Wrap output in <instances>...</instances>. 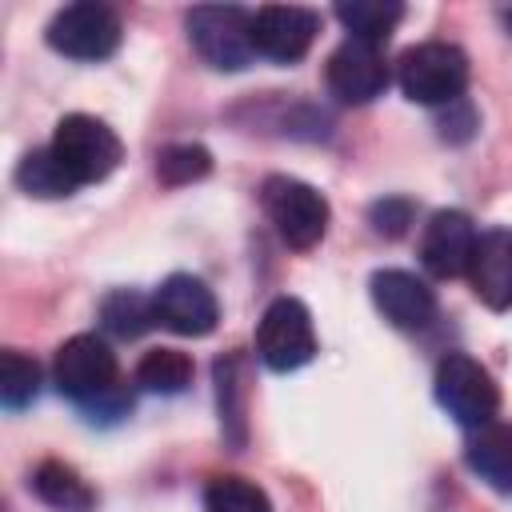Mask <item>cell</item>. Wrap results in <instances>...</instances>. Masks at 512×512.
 I'll return each mask as SVG.
<instances>
[{"mask_svg": "<svg viewBox=\"0 0 512 512\" xmlns=\"http://www.w3.org/2000/svg\"><path fill=\"white\" fill-rule=\"evenodd\" d=\"M52 380H56V392L68 396L72 404L80 408H112L124 412V396H120V364H116V352L96 336V332H80L72 340H64L56 348V360H52Z\"/></svg>", "mask_w": 512, "mask_h": 512, "instance_id": "obj_1", "label": "cell"}, {"mask_svg": "<svg viewBox=\"0 0 512 512\" xmlns=\"http://www.w3.org/2000/svg\"><path fill=\"white\" fill-rule=\"evenodd\" d=\"M396 84L412 104L444 108L468 88V56L448 40H424L408 48L396 64Z\"/></svg>", "mask_w": 512, "mask_h": 512, "instance_id": "obj_2", "label": "cell"}, {"mask_svg": "<svg viewBox=\"0 0 512 512\" xmlns=\"http://www.w3.org/2000/svg\"><path fill=\"white\" fill-rule=\"evenodd\" d=\"M188 44L216 72H240L256 60L252 44V12L240 4H196L184 16Z\"/></svg>", "mask_w": 512, "mask_h": 512, "instance_id": "obj_3", "label": "cell"}, {"mask_svg": "<svg viewBox=\"0 0 512 512\" xmlns=\"http://www.w3.org/2000/svg\"><path fill=\"white\" fill-rule=\"evenodd\" d=\"M436 404L468 432H480L488 424H496L500 412V388L492 380V372L468 356V352H448L436 364Z\"/></svg>", "mask_w": 512, "mask_h": 512, "instance_id": "obj_4", "label": "cell"}, {"mask_svg": "<svg viewBox=\"0 0 512 512\" xmlns=\"http://www.w3.org/2000/svg\"><path fill=\"white\" fill-rule=\"evenodd\" d=\"M260 204H264L276 236L296 252L316 248L332 220L324 192H316L312 184H304L296 176H268L260 184Z\"/></svg>", "mask_w": 512, "mask_h": 512, "instance_id": "obj_5", "label": "cell"}, {"mask_svg": "<svg viewBox=\"0 0 512 512\" xmlns=\"http://www.w3.org/2000/svg\"><path fill=\"white\" fill-rule=\"evenodd\" d=\"M48 148L56 152V160L64 164V172H68L76 184H96V180L112 176L116 164L124 160L120 136H116L104 120H96V116H88V112L64 116V120L56 124Z\"/></svg>", "mask_w": 512, "mask_h": 512, "instance_id": "obj_6", "label": "cell"}, {"mask_svg": "<svg viewBox=\"0 0 512 512\" xmlns=\"http://www.w3.org/2000/svg\"><path fill=\"white\" fill-rule=\"evenodd\" d=\"M120 36H124L120 16L96 0L64 4L44 28L48 48L68 60H108L120 48Z\"/></svg>", "mask_w": 512, "mask_h": 512, "instance_id": "obj_7", "label": "cell"}, {"mask_svg": "<svg viewBox=\"0 0 512 512\" xmlns=\"http://www.w3.org/2000/svg\"><path fill=\"white\" fill-rule=\"evenodd\" d=\"M256 352L272 372H296L316 356L312 312L296 296H276L256 324Z\"/></svg>", "mask_w": 512, "mask_h": 512, "instance_id": "obj_8", "label": "cell"}, {"mask_svg": "<svg viewBox=\"0 0 512 512\" xmlns=\"http://www.w3.org/2000/svg\"><path fill=\"white\" fill-rule=\"evenodd\" d=\"M152 304H156V320L176 336H208L220 320L216 292L192 272H172L152 292Z\"/></svg>", "mask_w": 512, "mask_h": 512, "instance_id": "obj_9", "label": "cell"}, {"mask_svg": "<svg viewBox=\"0 0 512 512\" xmlns=\"http://www.w3.org/2000/svg\"><path fill=\"white\" fill-rule=\"evenodd\" d=\"M476 224L468 212L460 208H440L432 212V220L424 224L420 236V264L436 276V280H452V276H468L472 252H476Z\"/></svg>", "mask_w": 512, "mask_h": 512, "instance_id": "obj_10", "label": "cell"}, {"mask_svg": "<svg viewBox=\"0 0 512 512\" xmlns=\"http://www.w3.org/2000/svg\"><path fill=\"white\" fill-rule=\"evenodd\" d=\"M320 32V16L300 4H264L252 16V44L256 56H268L276 64L300 60Z\"/></svg>", "mask_w": 512, "mask_h": 512, "instance_id": "obj_11", "label": "cell"}, {"mask_svg": "<svg viewBox=\"0 0 512 512\" xmlns=\"http://www.w3.org/2000/svg\"><path fill=\"white\" fill-rule=\"evenodd\" d=\"M324 80L340 104H372L388 88V64H384L380 48L360 44V40H344L328 56Z\"/></svg>", "mask_w": 512, "mask_h": 512, "instance_id": "obj_12", "label": "cell"}, {"mask_svg": "<svg viewBox=\"0 0 512 512\" xmlns=\"http://www.w3.org/2000/svg\"><path fill=\"white\" fill-rule=\"evenodd\" d=\"M372 304L400 332L428 328L432 316H436V292L416 272H404V268L372 272Z\"/></svg>", "mask_w": 512, "mask_h": 512, "instance_id": "obj_13", "label": "cell"}, {"mask_svg": "<svg viewBox=\"0 0 512 512\" xmlns=\"http://www.w3.org/2000/svg\"><path fill=\"white\" fill-rule=\"evenodd\" d=\"M468 280H472V292L492 312H508L512 308V228L480 232L472 264H468Z\"/></svg>", "mask_w": 512, "mask_h": 512, "instance_id": "obj_14", "label": "cell"}, {"mask_svg": "<svg viewBox=\"0 0 512 512\" xmlns=\"http://www.w3.org/2000/svg\"><path fill=\"white\" fill-rule=\"evenodd\" d=\"M464 460L492 492L512 496V428L508 424H488V428L472 432Z\"/></svg>", "mask_w": 512, "mask_h": 512, "instance_id": "obj_15", "label": "cell"}, {"mask_svg": "<svg viewBox=\"0 0 512 512\" xmlns=\"http://www.w3.org/2000/svg\"><path fill=\"white\" fill-rule=\"evenodd\" d=\"M32 492L48 504V508H56V512H92L96 508V492L88 488V480L72 468V464H64V460H44V464H36V472H32Z\"/></svg>", "mask_w": 512, "mask_h": 512, "instance_id": "obj_16", "label": "cell"}, {"mask_svg": "<svg viewBox=\"0 0 512 512\" xmlns=\"http://www.w3.org/2000/svg\"><path fill=\"white\" fill-rule=\"evenodd\" d=\"M400 16H404V4H396V0H344V4H336V20L348 28V40H360L372 48H380L392 36Z\"/></svg>", "mask_w": 512, "mask_h": 512, "instance_id": "obj_17", "label": "cell"}, {"mask_svg": "<svg viewBox=\"0 0 512 512\" xmlns=\"http://www.w3.org/2000/svg\"><path fill=\"white\" fill-rule=\"evenodd\" d=\"M16 184L20 192L36 196V200H60V196H72L80 184L64 172V164L56 160L52 148H32L24 152V160L16 164Z\"/></svg>", "mask_w": 512, "mask_h": 512, "instance_id": "obj_18", "label": "cell"}, {"mask_svg": "<svg viewBox=\"0 0 512 512\" xmlns=\"http://www.w3.org/2000/svg\"><path fill=\"white\" fill-rule=\"evenodd\" d=\"M100 324L112 332V336H120V340H136V336H144L152 324H160L156 320V304H152V296H140V292H132V288H116V292H108L104 300H100Z\"/></svg>", "mask_w": 512, "mask_h": 512, "instance_id": "obj_19", "label": "cell"}, {"mask_svg": "<svg viewBox=\"0 0 512 512\" xmlns=\"http://www.w3.org/2000/svg\"><path fill=\"white\" fill-rule=\"evenodd\" d=\"M136 384L156 396H180L192 384V356L180 348H152L136 364Z\"/></svg>", "mask_w": 512, "mask_h": 512, "instance_id": "obj_20", "label": "cell"}, {"mask_svg": "<svg viewBox=\"0 0 512 512\" xmlns=\"http://www.w3.org/2000/svg\"><path fill=\"white\" fill-rule=\"evenodd\" d=\"M204 512H272V500L244 476H212L204 488Z\"/></svg>", "mask_w": 512, "mask_h": 512, "instance_id": "obj_21", "label": "cell"}, {"mask_svg": "<svg viewBox=\"0 0 512 512\" xmlns=\"http://www.w3.org/2000/svg\"><path fill=\"white\" fill-rule=\"evenodd\" d=\"M40 392V364L16 348H8L0 356V404L8 412H20L24 404H32Z\"/></svg>", "mask_w": 512, "mask_h": 512, "instance_id": "obj_22", "label": "cell"}, {"mask_svg": "<svg viewBox=\"0 0 512 512\" xmlns=\"http://www.w3.org/2000/svg\"><path fill=\"white\" fill-rule=\"evenodd\" d=\"M208 172H212V152H208L204 144H168V148L156 156V176H160V184H168V188L204 180Z\"/></svg>", "mask_w": 512, "mask_h": 512, "instance_id": "obj_23", "label": "cell"}, {"mask_svg": "<svg viewBox=\"0 0 512 512\" xmlns=\"http://www.w3.org/2000/svg\"><path fill=\"white\" fill-rule=\"evenodd\" d=\"M240 356L216 360V396H220V428L232 444H244V408H240V380H236Z\"/></svg>", "mask_w": 512, "mask_h": 512, "instance_id": "obj_24", "label": "cell"}, {"mask_svg": "<svg viewBox=\"0 0 512 512\" xmlns=\"http://www.w3.org/2000/svg\"><path fill=\"white\" fill-rule=\"evenodd\" d=\"M368 220H372V232H376V236L396 240V236H404L408 224H412V200H404V196H384V200H376V204L368 208Z\"/></svg>", "mask_w": 512, "mask_h": 512, "instance_id": "obj_25", "label": "cell"}, {"mask_svg": "<svg viewBox=\"0 0 512 512\" xmlns=\"http://www.w3.org/2000/svg\"><path fill=\"white\" fill-rule=\"evenodd\" d=\"M476 128H480L476 108H472L464 96L452 100V104H444V112H440V136H444L448 144H464V140H472Z\"/></svg>", "mask_w": 512, "mask_h": 512, "instance_id": "obj_26", "label": "cell"}, {"mask_svg": "<svg viewBox=\"0 0 512 512\" xmlns=\"http://www.w3.org/2000/svg\"><path fill=\"white\" fill-rule=\"evenodd\" d=\"M500 20H504V24L512 28V8H504V12H500Z\"/></svg>", "mask_w": 512, "mask_h": 512, "instance_id": "obj_27", "label": "cell"}]
</instances>
